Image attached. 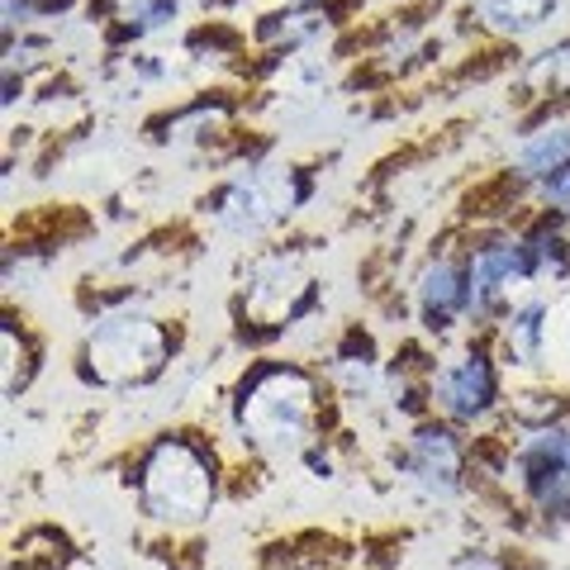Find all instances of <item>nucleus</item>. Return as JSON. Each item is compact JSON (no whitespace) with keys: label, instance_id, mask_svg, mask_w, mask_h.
Listing matches in <instances>:
<instances>
[{"label":"nucleus","instance_id":"obj_14","mask_svg":"<svg viewBox=\"0 0 570 570\" xmlns=\"http://www.w3.org/2000/svg\"><path fill=\"white\" fill-rule=\"evenodd\" d=\"M176 14V0H134L129 10H124V33H134V39H142V33H157L167 20Z\"/></svg>","mask_w":570,"mask_h":570},{"label":"nucleus","instance_id":"obj_9","mask_svg":"<svg viewBox=\"0 0 570 570\" xmlns=\"http://www.w3.org/2000/svg\"><path fill=\"white\" fill-rule=\"evenodd\" d=\"M570 163V115H551L542 129H532L519 148V171L532 176V181H542L557 167Z\"/></svg>","mask_w":570,"mask_h":570},{"label":"nucleus","instance_id":"obj_12","mask_svg":"<svg viewBox=\"0 0 570 570\" xmlns=\"http://www.w3.org/2000/svg\"><path fill=\"white\" fill-rule=\"evenodd\" d=\"M257 33L276 48H299V43H314L318 33H328V14L324 10H285V14H266L257 24Z\"/></svg>","mask_w":570,"mask_h":570},{"label":"nucleus","instance_id":"obj_4","mask_svg":"<svg viewBox=\"0 0 570 570\" xmlns=\"http://www.w3.org/2000/svg\"><path fill=\"white\" fill-rule=\"evenodd\" d=\"M404 475L414 480L423 494H438V499H452L461 490V471H466V452H461V442L452 428L442 423H423L414 438H409V448L400 456Z\"/></svg>","mask_w":570,"mask_h":570},{"label":"nucleus","instance_id":"obj_10","mask_svg":"<svg viewBox=\"0 0 570 570\" xmlns=\"http://www.w3.org/2000/svg\"><path fill=\"white\" fill-rule=\"evenodd\" d=\"M542 343H547V299L528 295L523 305H513L509 324H504V356H509V366L538 362Z\"/></svg>","mask_w":570,"mask_h":570},{"label":"nucleus","instance_id":"obj_11","mask_svg":"<svg viewBox=\"0 0 570 570\" xmlns=\"http://www.w3.org/2000/svg\"><path fill=\"white\" fill-rule=\"evenodd\" d=\"M551 10H557V0H475V20L494 33H509V39L542 29Z\"/></svg>","mask_w":570,"mask_h":570},{"label":"nucleus","instance_id":"obj_6","mask_svg":"<svg viewBox=\"0 0 570 570\" xmlns=\"http://www.w3.org/2000/svg\"><path fill=\"white\" fill-rule=\"evenodd\" d=\"M532 281L528 272V253H523V238H499L475 247V257L466 266V285H471V314H485L504 299L513 285Z\"/></svg>","mask_w":570,"mask_h":570},{"label":"nucleus","instance_id":"obj_3","mask_svg":"<svg viewBox=\"0 0 570 570\" xmlns=\"http://www.w3.org/2000/svg\"><path fill=\"white\" fill-rule=\"evenodd\" d=\"M142 513L163 523H195L214 504V461L200 442L190 438H163L142 456L138 475Z\"/></svg>","mask_w":570,"mask_h":570},{"label":"nucleus","instance_id":"obj_1","mask_svg":"<svg viewBox=\"0 0 570 570\" xmlns=\"http://www.w3.org/2000/svg\"><path fill=\"white\" fill-rule=\"evenodd\" d=\"M314 376L291 362H266L238 385V428L257 452H299L314 428Z\"/></svg>","mask_w":570,"mask_h":570},{"label":"nucleus","instance_id":"obj_16","mask_svg":"<svg viewBox=\"0 0 570 570\" xmlns=\"http://www.w3.org/2000/svg\"><path fill=\"white\" fill-rule=\"evenodd\" d=\"M542 200H547V209H557L570 219V163L557 167L551 176H542Z\"/></svg>","mask_w":570,"mask_h":570},{"label":"nucleus","instance_id":"obj_2","mask_svg":"<svg viewBox=\"0 0 570 570\" xmlns=\"http://www.w3.org/2000/svg\"><path fill=\"white\" fill-rule=\"evenodd\" d=\"M167 328L148 314H134V309H119V314H105L96 318V328L86 333V347H81V362H86V376L105 390H129V385H148L153 376H163L167 366Z\"/></svg>","mask_w":570,"mask_h":570},{"label":"nucleus","instance_id":"obj_13","mask_svg":"<svg viewBox=\"0 0 570 570\" xmlns=\"http://www.w3.org/2000/svg\"><path fill=\"white\" fill-rule=\"evenodd\" d=\"M528 86L542 96H557V100H570V39L547 48L538 62L528 67Z\"/></svg>","mask_w":570,"mask_h":570},{"label":"nucleus","instance_id":"obj_7","mask_svg":"<svg viewBox=\"0 0 570 570\" xmlns=\"http://www.w3.org/2000/svg\"><path fill=\"white\" fill-rule=\"evenodd\" d=\"M419 314L428 333H448L461 314H471V285L466 266H456L452 257L428 262L419 276Z\"/></svg>","mask_w":570,"mask_h":570},{"label":"nucleus","instance_id":"obj_8","mask_svg":"<svg viewBox=\"0 0 570 570\" xmlns=\"http://www.w3.org/2000/svg\"><path fill=\"white\" fill-rule=\"evenodd\" d=\"M299 285L305 281H299L295 257L272 253L253 266V276H247V305H253V314H281V309H291Z\"/></svg>","mask_w":570,"mask_h":570},{"label":"nucleus","instance_id":"obj_15","mask_svg":"<svg viewBox=\"0 0 570 570\" xmlns=\"http://www.w3.org/2000/svg\"><path fill=\"white\" fill-rule=\"evenodd\" d=\"M29 343H24V333H14V324H6V395H14L24 381H29Z\"/></svg>","mask_w":570,"mask_h":570},{"label":"nucleus","instance_id":"obj_18","mask_svg":"<svg viewBox=\"0 0 570 570\" xmlns=\"http://www.w3.org/2000/svg\"><path fill=\"white\" fill-rule=\"evenodd\" d=\"M566 347H570V314H566Z\"/></svg>","mask_w":570,"mask_h":570},{"label":"nucleus","instance_id":"obj_5","mask_svg":"<svg viewBox=\"0 0 570 570\" xmlns=\"http://www.w3.org/2000/svg\"><path fill=\"white\" fill-rule=\"evenodd\" d=\"M433 400L442 404V414L456 419V423L485 419L494 409V400H499V381H494L490 356L485 352L452 356V362L438 371V381H433Z\"/></svg>","mask_w":570,"mask_h":570},{"label":"nucleus","instance_id":"obj_17","mask_svg":"<svg viewBox=\"0 0 570 570\" xmlns=\"http://www.w3.org/2000/svg\"><path fill=\"white\" fill-rule=\"evenodd\" d=\"M448 570H504L494 557H480V551H471V557H461V561H452Z\"/></svg>","mask_w":570,"mask_h":570}]
</instances>
